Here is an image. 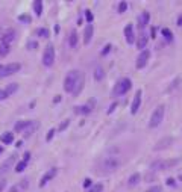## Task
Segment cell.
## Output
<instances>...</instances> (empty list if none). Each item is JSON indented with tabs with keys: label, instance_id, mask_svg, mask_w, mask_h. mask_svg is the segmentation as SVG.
Listing matches in <instances>:
<instances>
[{
	"label": "cell",
	"instance_id": "obj_1",
	"mask_svg": "<svg viewBox=\"0 0 182 192\" xmlns=\"http://www.w3.org/2000/svg\"><path fill=\"white\" fill-rule=\"evenodd\" d=\"M81 76H82V73L77 71V70H71V71L67 73L66 79H64V89H66V92L73 94L77 82H79V79H81Z\"/></svg>",
	"mask_w": 182,
	"mask_h": 192
},
{
	"label": "cell",
	"instance_id": "obj_2",
	"mask_svg": "<svg viewBox=\"0 0 182 192\" xmlns=\"http://www.w3.org/2000/svg\"><path fill=\"white\" fill-rule=\"evenodd\" d=\"M132 88V82L131 79H120L119 82H117L112 88V97H120V95H124L129 89Z\"/></svg>",
	"mask_w": 182,
	"mask_h": 192
},
{
	"label": "cell",
	"instance_id": "obj_3",
	"mask_svg": "<svg viewBox=\"0 0 182 192\" xmlns=\"http://www.w3.org/2000/svg\"><path fill=\"white\" fill-rule=\"evenodd\" d=\"M164 113H165V106H164V105H159L157 109L153 110L152 117H150L149 129H157V127L162 123V120H164Z\"/></svg>",
	"mask_w": 182,
	"mask_h": 192
},
{
	"label": "cell",
	"instance_id": "obj_4",
	"mask_svg": "<svg viewBox=\"0 0 182 192\" xmlns=\"http://www.w3.org/2000/svg\"><path fill=\"white\" fill-rule=\"evenodd\" d=\"M20 68H21V64L20 62H11V64H6V65H0V79L18 73Z\"/></svg>",
	"mask_w": 182,
	"mask_h": 192
},
{
	"label": "cell",
	"instance_id": "obj_5",
	"mask_svg": "<svg viewBox=\"0 0 182 192\" xmlns=\"http://www.w3.org/2000/svg\"><path fill=\"white\" fill-rule=\"evenodd\" d=\"M53 62H55V48H53V44H49L44 50V55H43V65L52 67Z\"/></svg>",
	"mask_w": 182,
	"mask_h": 192
},
{
	"label": "cell",
	"instance_id": "obj_6",
	"mask_svg": "<svg viewBox=\"0 0 182 192\" xmlns=\"http://www.w3.org/2000/svg\"><path fill=\"white\" fill-rule=\"evenodd\" d=\"M94 108H96V98H90V100L87 101V105H84V106H76V108H74V112H76V113H81V115H88Z\"/></svg>",
	"mask_w": 182,
	"mask_h": 192
},
{
	"label": "cell",
	"instance_id": "obj_7",
	"mask_svg": "<svg viewBox=\"0 0 182 192\" xmlns=\"http://www.w3.org/2000/svg\"><path fill=\"white\" fill-rule=\"evenodd\" d=\"M119 165H120L119 159H115V157H106L105 160H103V163H102V170L106 171V173H111V171H114V170L119 168Z\"/></svg>",
	"mask_w": 182,
	"mask_h": 192
},
{
	"label": "cell",
	"instance_id": "obj_8",
	"mask_svg": "<svg viewBox=\"0 0 182 192\" xmlns=\"http://www.w3.org/2000/svg\"><path fill=\"white\" fill-rule=\"evenodd\" d=\"M149 56H150V52H149V50H143V52L140 53V56H138V59H137V64H135V67H137L138 70L144 68V67L147 65Z\"/></svg>",
	"mask_w": 182,
	"mask_h": 192
},
{
	"label": "cell",
	"instance_id": "obj_9",
	"mask_svg": "<svg viewBox=\"0 0 182 192\" xmlns=\"http://www.w3.org/2000/svg\"><path fill=\"white\" fill-rule=\"evenodd\" d=\"M15 160H17V156L15 154H12L8 160H5L3 163H2V166H0V175H3V174H6L9 170H11V166L15 163Z\"/></svg>",
	"mask_w": 182,
	"mask_h": 192
},
{
	"label": "cell",
	"instance_id": "obj_10",
	"mask_svg": "<svg viewBox=\"0 0 182 192\" xmlns=\"http://www.w3.org/2000/svg\"><path fill=\"white\" fill-rule=\"evenodd\" d=\"M124 38H126V41L127 44H134L135 43V35H134V26L131 23H127L126 26H124Z\"/></svg>",
	"mask_w": 182,
	"mask_h": 192
},
{
	"label": "cell",
	"instance_id": "obj_11",
	"mask_svg": "<svg viewBox=\"0 0 182 192\" xmlns=\"http://www.w3.org/2000/svg\"><path fill=\"white\" fill-rule=\"evenodd\" d=\"M14 38H15V30H14V29H8V30L2 35V44L9 45L12 41H14Z\"/></svg>",
	"mask_w": 182,
	"mask_h": 192
},
{
	"label": "cell",
	"instance_id": "obj_12",
	"mask_svg": "<svg viewBox=\"0 0 182 192\" xmlns=\"http://www.w3.org/2000/svg\"><path fill=\"white\" fill-rule=\"evenodd\" d=\"M140 105H141V91H137L134 100H132V105H131V113L135 115L140 109Z\"/></svg>",
	"mask_w": 182,
	"mask_h": 192
},
{
	"label": "cell",
	"instance_id": "obj_13",
	"mask_svg": "<svg viewBox=\"0 0 182 192\" xmlns=\"http://www.w3.org/2000/svg\"><path fill=\"white\" fill-rule=\"evenodd\" d=\"M56 175V168H50L44 175H43V178H41V182H40V188H43V186H46L47 185V182H50L52 178H53Z\"/></svg>",
	"mask_w": 182,
	"mask_h": 192
},
{
	"label": "cell",
	"instance_id": "obj_14",
	"mask_svg": "<svg viewBox=\"0 0 182 192\" xmlns=\"http://www.w3.org/2000/svg\"><path fill=\"white\" fill-rule=\"evenodd\" d=\"M38 127H40V123H38V121H31L29 126L26 127V130L23 132V136H24V138H29V136L38 129Z\"/></svg>",
	"mask_w": 182,
	"mask_h": 192
},
{
	"label": "cell",
	"instance_id": "obj_15",
	"mask_svg": "<svg viewBox=\"0 0 182 192\" xmlns=\"http://www.w3.org/2000/svg\"><path fill=\"white\" fill-rule=\"evenodd\" d=\"M93 33H94V27L93 24H88L84 30V43L85 44H90L91 43V38H93Z\"/></svg>",
	"mask_w": 182,
	"mask_h": 192
},
{
	"label": "cell",
	"instance_id": "obj_16",
	"mask_svg": "<svg viewBox=\"0 0 182 192\" xmlns=\"http://www.w3.org/2000/svg\"><path fill=\"white\" fill-rule=\"evenodd\" d=\"M149 20H150L149 12H147V11H144V12H143V14L138 17V27H140V29H143V27H144L146 24L149 23Z\"/></svg>",
	"mask_w": 182,
	"mask_h": 192
},
{
	"label": "cell",
	"instance_id": "obj_17",
	"mask_svg": "<svg viewBox=\"0 0 182 192\" xmlns=\"http://www.w3.org/2000/svg\"><path fill=\"white\" fill-rule=\"evenodd\" d=\"M147 35L146 33H141L140 35V38H138V41H137V48L138 50H144V47L147 45Z\"/></svg>",
	"mask_w": 182,
	"mask_h": 192
},
{
	"label": "cell",
	"instance_id": "obj_18",
	"mask_svg": "<svg viewBox=\"0 0 182 192\" xmlns=\"http://www.w3.org/2000/svg\"><path fill=\"white\" fill-rule=\"evenodd\" d=\"M0 141H2L3 144L9 145V144H12V141H14V135H12L11 132H5L2 136H0Z\"/></svg>",
	"mask_w": 182,
	"mask_h": 192
},
{
	"label": "cell",
	"instance_id": "obj_19",
	"mask_svg": "<svg viewBox=\"0 0 182 192\" xmlns=\"http://www.w3.org/2000/svg\"><path fill=\"white\" fill-rule=\"evenodd\" d=\"M32 6H33V11H35V14L40 17L41 14H43V2H40V0H35V2L32 3Z\"/></svg>",
	"mask_w": 182,
	"mask_h": 192
},
{
	"label": "cell",
	"instance_id": "obj_20",
	"mask_svg": "<svg viewBox=\"0 0 182 192\" xmlns=\"http://www.w3.org/2000/svg\"><path fill=\"white\" fill-rule=\"evenodd\" d=\"M29 123H31V121H18V123H15V126H14L15 132H24L26 127L29 126Z\"/></svg>",
	"mask_w": 182,
	"mask_h": 192
},
{
	"label": "cell",
	"instance_id": "obj_21",
	"mask_svg": "<svg viewBox=\"0 0 182 192\" xmlns=\"http://www.w3.org/2000/svg\"><path fill=\"white\" fill-rule=\"evenodd\" d=\"M17 91H18V85H17V83H9V85L5 88V92L8 94V97L12 95L14 92H17Z\"/></svg>",
	"mask_w": 182,
	"mask_h": 192
},
{
	"label": "cell",
	"instance_id": "obj_22",
	"mask_svg": "<svg viewBox=\"0 0 182 192\" xmlns=\"http://www.w3.org/2000/svg\"><path fill=\"white\" fill-rule=\"evenodd\" d=\"M68 44H70V47H76V45H77V32H76V30H71V32H70Z\"/></svg>",
	"mask_w": 182,
	"mask_h": 192
},
{
	"label": "cell",
	"instance_id": "obj_23",
	"mask_svg": "<svg viewBox=\"0 0 182 192\" xmlns=\"http://www.w3.org/2000/svg\"><path fill=\"white\" fill-rule=\"evenodd\" d=\"M103 76H105V73H103V68L102 67H96L94 68V80L96 82H100L103 79Z\"/></svg>",
	"mask_w": 182,
	"mask_h": 192
},
{
	"label": "cell",
	"instance_id": "obj_24",
	"mask_svg": "<svg viewBox=\"0 0 182 192\" xmlns=\"http://www.w3.org/2000/svg\"><path fill=\"white\" fill-rule=\"evenodd\" d=\"M140 178H141V175H140L138 173L132 174L131 177H129V180H127V185H129V186H134V185H137V183L140 182Z\"/></svg>",
	"mask_w": 182,
	"mask_h": 192
},
{
	"label": "cell",
	"instance_id": "obj_25",
	"mask_svg": "<svg viewBox=\"0 0 182 192\" xmlns=\"http://www.w3.org/2000/svg\"><path fill=\"white\" fill-rule=\"evenodd\" d=\"M82 88H84V74L81 76V79H79V82H77V85H76V88H74V91H73V95L76 97L77 94H79V92L82 91Z\"/></svg>",
	"mask_w": 182,
	"mask_h": 192
},
{
	"label": "cell",
	"instance_id": "obj_26",
	"mask_svg": "<svg viewBox=\"0 0 182 192\" xmlns=\"http://www.w3.org/2000/svg\"><path fill=\"white\" fill-rule=\"evenodd\" d=\"M11 52V47L6 44H0V56H6Z\"/></svg>",
	"mask_w": 182,
	"mask_h": 192
},
{
	"label": "cell",
	"instance_id": "obj_27",
	"mask_svg": "<svg viewBox=\"0 0 182 192\" xmlns=\"http://www.w3.org/2000/svg\"><path fill=\"white\" fill-rule=\"evenodd\" d=\"M162 36H165V40H167L168 43L173 41V35H172L170 29H162Z\"/></svg>",
	"mask_w": 182,
	"mask_h": 192
},
{
	"label": "cell",
	"instance_id": "obj_28",
	"mask_svg": "<svg viewBox=\"0 0 182 192\" xmlns=\"http://www.w3.org/2000/svg\"><path fill=\"white\" fill-rule=\"evenodd\" d=\"M103 191V183H96L91 186V189H88V192H102Z\"/></svg>",
	"mask_w": 182,
	"mask_h": 192
},
{
	"label": "cell",
	"instance_id": "obj_29",
	"mask_svg": "<svg viewBox=\"0 0 182 192\" xmlns=\"http://www.w3.org/2000/svg\"><path fill=\"white\" fill-rule=\"evenodd\" d=\"M26 166H28V162L21 160V162H18V163L15 165V171H17V173H21V171H24Z\"/></svg>",
	"mask_w": 182,
	"mask_h": 192
},
{
	"label": "cell",
	"instance_id": "obj_30",
	"mask_svg": "<svg viewBox=\"0 0 182 192\" xmlns=\"http://www.w3.org/2000/svg\"><path fill=\"white\" fill-rule=\"evenodd\" d=\"M36 33H38V36H41V38H49V30L46 29V27H41V29H38L36 30Z\"/></svg>",
	"mask_w": 182,
	"mask_h": 192
},
{
	"label": "cell",
	"instance_id": "obj_31",
	"mask_svg": "<svg viewBox=\"0 0 182 192\" xmlns=\"http://www.w3.org/2000/svg\"><path fill=\"white\" fill-rule=\"evenodd\" d=\"M85 20L91 24L93 23V20H94V15H93V12H91L90 9H85Z\"/></svg>",
	"mask_w": 182,
	"mask_h": 192
},
{
	"label": "cell",
	"instance_id": "obj_32",
	"mask_svg": "<svg viewBox=\"0 0 182 192\" xmlns=\"http://www.w3.org/2000/svg\"><path fill=\"white\" fill-rule=\"evenodd\" d=\"M68 124H70V120H68V118H67V120H64V121H62V123L59 124V127H58V130H59V132H62V130H66L67 127H68Z\"/></svg>",
	"mask_w": 182,
	"mask_h": 192
},
{
	"label": "cell",
	"instance_id": "obj_33",
	"mask_svg": "<svg viewBox=\"0 0 182 192\" xmlns=\"http://www.w3.org/2000/svg\"><path fill=\"white\" fill-rule=\"evenodd\" d=\"M126 9H127V3H126V2H120V3H119V8H117V11H119L120 14H123Z\"/></svg>",
	"mask_w": 182,
	"mask_h": 192
},
{
	"label": "cell",
	"instance_id": "obj_34",
	"mask_svg": "<svg viewBox=\"0 0 182 192\" xmlns=\"http://www.w3.org/2000/svg\"><path fill=\"white\" fill-rule=\"evenodd\" d=\"M36 47H38V43H36V41H29V43H28V48H29V50H35Z\"/></svg>",
	"mask_w": 182,
	"mask_h": 192
},
{
	"label": "cell",
	"instance_id": "obj_35",
	"mask_svg": "<svg viewBox=\"0 0 182 192\" xmlns=\"http://www.w3.org/2000/svg\"><path fill=\"white\" fill-rule=\"evenodd\" d=\"M18 20H20V21H23V23H28V21H31V17L23 14V15H20V17H18Z\"/></svg>",
	"mask_w": 182,
	"mask_h": 192
},
{
	"label": "cell",
	"instance_id": "obj_36",
	"mask_svg": "<svg viewBox=\"0 0 182 192\" xmlns=\"http://www.w3.org/2000/svg\"><path fill=\"white\" fill-rule=\"evenodd\" d=\"M53 135H55V129H50V130H49V133H47V136H46V139H47V141H52Z\"/></svg>",
	"mask_w": 182,
	"mask_h": 192
},
{
	"label": "cell",
	"instance_id": "obj_37",
	"mask_svg": "<svg viewBox=\"0 0 182 192\" xmlns=\"http://www.w3.org/2000/svg\"><path fill=\"white\" fill-rule=\"evenodd\" d=\"M109 50H111V44H106V47H105V48L102 50V56H106V55H108V52H109Z\"/></svg>",
	"mask_w": 182,
	"mask_h": 192
},
{
	"label": "cell",
	"instance_id": "obj_38",
	"mask_svg": "<svg viewBox=\"0 0 182 192\" xmlns=\"http://www.w3.org/2000/svg\"><path fill=\"white\" fill-rule=\"evenodd\" d=\"M8 97V94L5 92V89H0V101H2V100H5Z\"/></svg>",
	"mask_w": 182,
	"mask_h": 192
},
{
	"label": "cell",
	"instance_id": "obj_39",
	"mask_svg": "<svg viewBox=\"0 0 182 192\" xmlns=\"http://www.w3.org/2000/svg\"><path fill=\"white\" fill-rule=\"evenodd\" d=\"M29 159H31V153L28 151V153H24V156H23V160H24V162H28Z\"/></svg>",
	"mask_w": 182,
	"mask_h": 192
},
{
	"label": "cell",
	"instance_id": "obj_40",
	"mask_svg": "<svg viewBox=\"0 0 182 192\" xmlns=\"http://www.w3.org/2000/svg\"><path fill=\"white\" fill-rule=\"evenodd\" d=\"M115 108H117V101H115V103H112V105H111V108L108 109V113H112V110H114Z\"/></svg>",
	"mask_w": 182,
	"mask_h": 192
},
{
	"label": "cell",
	"instance_id": "obj_41",
	"mask_svg": "<svg viewBox=\"0 0 182 192\" xmlns=\"http://www.w3.org/2000/svg\"><path fill=\"white\" fill-rule=\"evenodd\" d=\"M90 185H91V180H90V178H87V180L84 182V186H85V188H90Z\"/></svg>",
	"mask_w": 182,
	"mask_h": 192
},
{
	"label": "cell",
	"instance_id": "obj_42",
	"mask_svg": "<svg viewBox=\"0 0 182 192\" xmlns=\"http://www.w3.org/2000/svg\"><path fill=\"white\" fill-rule=\"evenodd\" d=\"M5 186H6V182H5V180H2V182H0V192L3 191V188H5Z\"/></svg>",
	"mask_w": 182,
	"mask_h": 192
},
{
	"label": "cell",
	"instance_id": "obj_43",
	"mask_svg": "<svg viewBox=\"0 0 182 192\" xmlns=\"http://www.w3.org/2000/svg\"><path fill=\"white\" fill-rule=\"evenodd\" d=\"M61 101V95H56L55 98H53V103H59Z\"/></svg>",
	"mask_w": 182,
	"mask_h": 192
},
{
	"label": "cell",
	"instance_id": "obj_44",
	"mask_svg": "<svg viewBox=\"0 0 182 192\" xmlns=\"http://www.w3.org/2000/svg\"><path fill=\"white\" fill-rule=\"evenodd\" d=\"M8 192H18V189H17V188H15V186H14V188H11V189H9V191H8Z\"/></svg>",
	"mask_w": 182,
	"mask_h": 192
},
{
	"label": "cell",
	"instance_id": "obj_45",
	"mask_svg": "<svg viewBox=\"0 0 182 192\" xmlns=\"http://www.w3.org/2000/svg\"><path fill=\"white\" fill-rule=\"evenodd\" d=\"M167 183H168V185H170V186H173V185H175V180H168Z\"/></svg>",
	"mask_w": 182,
	"mask_h": 192
},
{
	"label": "cell",
	"instance_id": "obj_46",
	"mask_svg": "<svg viewBox=\"0 0 182 192\" xmlns=\"http://www.w3.org/2000/svg\"><path fill=\"white\" fill-rule=\"evenodd\" d=\"M150 32H152V38H155V27H152V30H150Z\"/></svg>",
	"mask_w": 182,
	"mask_h": 192
},
{
	"label": "cell",
	"instance_id": "obj_47",
	"mask_svg": "<svg viewBox=\"0 0 182 192\" xmlns=\"http://www.w3.org/2000/svg\"><path fill=\"white\" fill-rule=\"evenodd\" d=\"M178 24H179V26H182V17L179 18V21H178Z\"/></svg>",
	"mask_w": 182,
	"mask_h": 192
},
{
	"label": "cell",
	"instance_id": "obj_48",
	"mask_svg": "<svg viewBox=\"0 0 182 192\" xmlns=\"http://www.w3.org/2000/svg\"><path fill=\"white\" fill-rule=\"evenodd\" d=\"M2 151H3V148H2V145H0V154H2Z\"/></svg>",
	"mask_w": 182,
	"mask_h": 192
},
{
	"label": "cell",
	"instance_id": "obj_49",
	"mask_svg": "<svg viewBox=\"0 0 182 192\" xmlns=\"http://www.w3.org/2000/svg\"><path fill=\"white\" fill-rule=\"evenodd\" d=\"M179 178H181V180H182V175H181V177H179Z\"/></svg>",
	"mask_w": 182,
	"mask_h": 192
}]
</instances>
